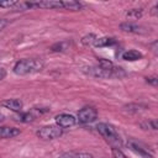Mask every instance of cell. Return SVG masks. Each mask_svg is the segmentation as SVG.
Returning <instances> with one entry per match:
<instances>
[{"label":"cell","instance_id":"obj_1","mask_svg":"<svg viewBox=\"0 0 158 158\" xmlns=\"http://www.w3.org/2000/svg\"><path fill=\"white\" fill-rule=\"evenodd\" d=\"M43 67L44 64L41 59H21L15 63L12 70L17 75H27L41 72Z\"/></svg>","mask_w":158,"mask_h":158},{"label":"cell","instance_id":"obj_2","mask_svg":"<svg viewBox=\"0 0 158 158\" xmlns=\"http://www.w3.org/2000/svg\"><path fill=\"white\" fill-rule=\"evenodd\" d=\"M84 73H86L90 77L94 78H101V79H107V78H122L126 75L122 68L120 67H114L112 69H104L99 65H93L88 67L84 69Z\"/></svg>","mask_w":158,"mask_h":158},{"label":"cell","instance_id":"obj_3","mask_svg":"<svg viewBox=\"0 0 158 158\" xmlns=\"http://www.w3.org/2000/svg\"><path fill=\"white\" fill-rule=\"evenodd\" d=\"M96 131L107 141L110 142L111 144H120L121 143V138H120V135L118 132L116 131V128L110 125V123H98L96 125Z\"/></svg>","mask_w":158,"mask_h":158},{"label":"cell","instance_id":"obj_4","mask_svg":"<svg viewBox=\"0 0 158 158\" xmlns=\"http://www.w3.org/2000/svg\"><path fill=\"white\" fill-rule=\"evenodd\" d=\"M63 133V128L59 127V126H54V125H49V126H43L41 127L36 135L37 137H40L41 139H44V141H49V139H54V138H58L60 137Z\"/></svg>","mask_w":158,"mask_h":158},{"label":"cell","instance_id":"obj_5","mask_svg":"<svg viewBox=\"0 0 158 158\" xmlns=\"http://www.w3.org/2000/svg\"><path fill=\"white\" fill-rule=\"evenodd\" d=\"M98 117V111L93 106H85L78 111V121L81 123H90Z\"/></svg>","mask_w":158,"mask_h":158},{"label":"cell","instance_id":"obj_6","mask_svg":"<svg viewBox=\"0 0 158 158\" xmlns=\"http://www.w3.org/2000/svg\"><path fill=\"white\" fill-rule=\"evenodd\" d=\"M57 126L62 127V128H67V127H72L77 123V118L73 115L69 114H59L54 117Z\"/></svg>","mask_w":158,"mask_h":158},{"label":"cell","instance_id":"obj_7","mask_svg":"<svg viewBox=\"0 0 158 158\" xmlns=\"http://www.w3.org/2000/svg\"><path fill=\"white\" fill-rule=\"evenodd\" d=\"M120 28L123 31V32H128V33H136V35H142V33H146V28L141 25H137V23H133V22H122L120 25Z\"/></svg>","mask_w":158,"mask_h":158},{"label":"cell","instance_id":"obj_8","mask_svg":"<svg viewBox=\"0 0 158 158\" xmlns=\"http://www.w3.org/2000/svg\"><path fill=\"white\" fill-rule=\"evenodd\" d=\"M20 128L10 126H0V138H14L20 135Z\"/></svg>","mask_w":158,"mask_h":158},{"label":"cell","instance_id":"obj_9","mask_svg":"<svg viewBox=\"0 0 158 158\" xmlns=\"http://www.w3.org/2000/svg\"><path fill=\"white\" fill-rule=\"evenodd\" d=\"M1 105H2L4 107H6V109L11 110V111H15V112L21 111V109H22V106H23L22 101L19 100V99H7V100L2 101Z\"/></svg>","mask_w":158,"mask_h":158},{"label":"cell","instance_id":"obj_10","mask_svg":"<svg viewBox=\"0 0 158 158\" xmlns=\"http://www.w3.org/2000/svg\"><path fill=\"white\" fill-rule=\"evenodd\" d=\"M58 158H93V154L89 152H79V151H70L62 153Z\"/></svg>","mask_w":158,"mask_h":158},{"label":"cell","instance_id":"obj_11","mask_svg":"<svg viewBox=\"0 0 158 158\" xmlns=\"http://www.w3.org/2000/svg\"><path fill=\"white\" fill-rule=\"evenodd\" d=\"M142 57H143L142 53L136 51V49H130V51H126L122 53V59L127 60V62H135V60L141 59Z\"/></svg>","mask_w":158,"mask_h":158},{"label":"cell","instance_id":"obj_12","mask_svg":"<svg viewBox=\"0 0 158 158\" xmlns=\"http://www.w3.org/2000/svg\"><path fill=\"white\" fill-rule=\"evenodd\" d=\"M128 146H130V148H131L132 151L137 152V153H138V154H141V156H144V157H148V156H149L148 149H147V148H144L141 143H138V142H136V141H133V139L128 141Z\"/></svg>","mask_w":158,"mask_h":158},{"label":"cell","instance_id":"obj_13","mask_svg":"<svg viewBox=\"0 0 158 158\" xmlns=\"http://www.w3.org/2000/svg\"><path fill=\"white\" fill-rule=\"evenodd\" d=\"M63 9L70 10V11H79L83 9V4L74 0H67V1H63Z\"/></svg>","mask_w":158,"mask_h":158},{"label":"cell","instance_id":"obj_14","mask_svg":"<svg viewBox=\"0 0 158 158\" xmlns=\"http://www.w3.org/2000/svg\"><path fill=\"white\" fill-rule=\"evenodd\" d=\"M72 42L70 41H60V42H57L51 46V51L52 52H64L67 49H69Z\"/></svg>","mask_w":158,"mask_h":158},{"label":"cell","instance_id":"obj_15","mask_svg":"<svg viewBox=\"0 0 158 158\" xmlns=\"http://www.w3.org/2000/svg\"><path fill=\"white\" fill-rule=\"evenodd\" d=\"M115 43H116V41L112 37H101V38H96L94 46L95 47H109Z\"/></svg>","mask_w":158,"mask_h":158},{"label":"cell","instance_id":"obj_16","mask_svg":"<svg viewBox=\"0 0 158 158\" xmlns=\"http://www.w3.org/2000/svg\"><path fill=\"white\" fill-rule=\"evenodd\" d=\"M141 128L142 130H152V131H156L158 128V125H157V121L156 120H146V121H142L139 123Z\"/></svg>","mask_w":158,"mask_h":158},{"label":"cell","instance_id":"obj_17","mask_svg":"<svg viewBox=\"0 0 158 158\" xmlns=\"http://www.w3.org/2000/svg\"><path fill=\"white\" fill-rule=\"evenodd\" d=\"M96 38H98V37H96L95 35L89 33V35H86V36H84V37L81 38V43H83L84 46H94Z\"/></svg>","mask_w":158,"mask_h":158},{"label":"cell","instance_id":"obj_18","mask_svg":"<svg viewBox=\"0 0 158 158\" xmlns=\"http://www.w3.org/2000/svg\"><path fill=\"white\" fill-rule=\"evenodd\" d=\"M33 118H35V116L30 112H20L17 115V120L21 122H31V121H33Z\"/></svg>","mask_w":158,"mask_h":158},{"label":"cell","instance_id":"obj_19","mask_svg":"<svg viewBox=\"0 0 158 158\" xmlns=\"http://www.w3.org/2000/svg\"><path fill=\"white\" fill-rule=\"evenodd\" d=\"M125 109H126L127 111H135V112H136V111L147 109V106H146V105H141V104H128V105L125 106Z\"/></svg>","mask_w":158,"mask_h":158},{"label":"cell","instance_id":"obj_20","mask_svg":"<svg viewBox=\"0 0 158 158\" xmlns=\"http://www.w3.org/2000/svg\"><path fill=\"white\" fill-rule=\"evenodd\" d=\"M99 67H101V68H104V69H112L115 65H114V63L111 62V60H109V59H99V64H98Z\"/></svg>","mask_w":158,"mask_h":158},{"label":"cell","instance_id":"obj_21","mask_svg":"<svg viewBox=\"0 0 158 158\" xmlns=\"http://www.w3.org/2000/svg\"><path fill=\"white\" fill-rule=\"evenodd\" d=\"M126 15L131 19H139L142 16V10L141 9H133V10H130L126 12Z\"/></svg>","mask_w":158,"mask_h":158},{"label":"cell","instance_id":"obj_22","mask_svg":"<svg viewBox=\"0 0 158 158\" xmlns=\"http://www.w3.org/2000/svg\"><path fill=\"white\" fill-rule=\"evenodd\" d=\"M19 4V1L16 0H4L0 1V7H15Z\"/></svg>","mask_w":158,"mask_h":158},{"label":"cell","instance_id":"obj_23","mask_svg":"<svg viewBox=\"0 0 158 158\" xmlns=\"http://www.w3.org/2000/svg\"><path fill=\"white\" fill-rule=\"evenodd\" d=\"M111 152H112V158H127V157L122 153V151H120L118 148H112Z\"/></svg>","mask_w":158,"mask_h":158},{"label":"cell","instance_id":"obj_24","mask_svg":"<svg viewBox=\"0 0 158 158\" xmlns=\"http://www.w3.org/2000/svg\"><path fill=\"white\" fill-rule=\"evenodd\" d=\"M146 81L148 83V84H151V85H153V86H157V83H158V79H157V77H147L146 78Z\"/></svg>","mask_w":158,"mask_h":158},{"label":"cell","instance_id":"obj_25","mask_svg":"<svg viewBox=\"0 0 158 158\" xmlns=\"http://www.w3.org/2000/svg\"><path fill=\"white\" fill-rule=\"evenodd\" d=\"M7 23H9V21L6 19H0V32L7 26Z\"/></svg>","mask_w":158,"mask_h":158},{"label":"cell","instance_id":"obj_26","mask_svg":"<svg viewBox=\"0 0 158 158\" xmlns=\"http://www.w3.org/2000/svg\"><path fill=\"white\" fill-rule=\"evenodd\" d=\"M5 77H6V70L0 67V80H2Z\"/></svg>","mask_w":158,"mask_h":158},{"label":"cell","instance_id":"obj_27","mask_svg":"<svg viewBox=\"0 0 158 158\" xmlns=\"http://www.w3.org/2000/svg\"><path fill=\"white\" fill-rule=\"evenodd\" d=\"M151 14H152V15H156V14H157V6H154V7L152 9V11H151Z\"/></svg>","mask_w":158,"mask_h":158},{"label":"cell","instance_id":"obj_28","mask_svg":"<svg viewBox=\"0 0 158 158\" xmlns=\"http://www.w3.org/2000/svg\"><path fill=\"white\" fill-rule=\"evenodd\" d=\"M4 120H5V116H4V115L0 112V121H4Z\"/></svg>","mask_w":158,"mask_h":158}]
</instances>
